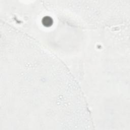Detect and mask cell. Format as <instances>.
<instances>
[{"instance_id":"1","label":"cell","mask_w":130,"mask_h":130,"mask_svg":"<svg viewBox=\"0 0 130 130\" xmlns=\"http://www.w3.org/2000/svg\"><path fill=\"white\" fill-rule=\"evenodd\" d=\"M42 23L45 26H50L53 23V20L49 16H45L42 19Z\"/></svg>"}]
</instances>
